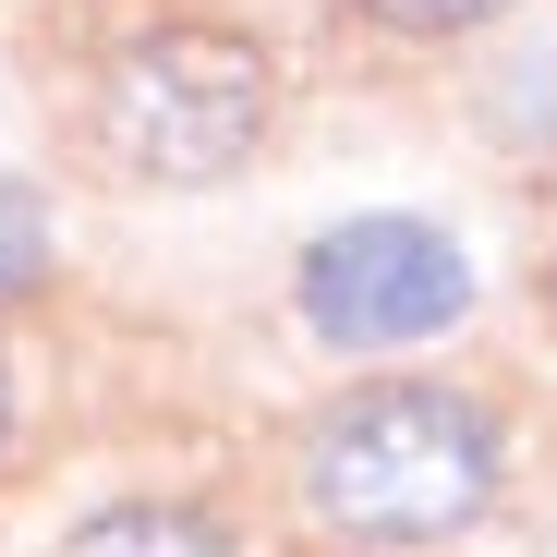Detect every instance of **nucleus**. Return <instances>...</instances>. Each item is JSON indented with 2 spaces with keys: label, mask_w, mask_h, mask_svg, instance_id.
I'll list each match as a JSON object with an SVG mask.
<instances>
[{
  "label": "nucleus",
  "mask_w": 557,
  "mask_h": 557,
  "mask_svg": "<svg viewBox=\"0 0 557 557\" xmlns=\"http://www.w3.org/2000/svg\"><path fill=\"white\" fill-rule=\"evenodd\" d=\"M304 497L376 545L460 533L497 497V424L460 388H363L304 436Z\"/></svg>",
  "instance_id": "f257e3e1"
},
{
  "label": "nucleus",
  "mask_w": 557,
  "mask_h": 557,
  "mask_svg": "<svg viewBox=\"0 0 557 557\" xmlns=\"http://www.w3.org/2000/svg\"><path fill=\"white\" fill-rule=\"evenodd\" d=\"M267 134V61L219 25H158L98 85V146L134 182H219Z\"/></svg>",
  "instance_id": "f03ea898"
},
{
  "label": "nucleus",
  "mask_w": 557,
  "mask_h": 557,
  "mask_svg": "<svg viewBox=\"0 0 557 557\" xmlns=\"http://www.w3.org/2000/svg\"><path fill=\"white\" fill-rule=\"evenodd\" d=\"M473 315V255H460L436 219H339L304 243V327L327 351H412L436 327Z\"/></svg>",
  "instance_id": "7ed1b4c3"
},
{
  "label": "nucleus",
  "mask_w": 557,
  "mask_h": 557,
  "mask_svg": "<svg viewBox=\"0 0 557 557\" xmlns=\"http://www.w3.org/2000/svg\"><path fill=\"white\" fill-rule=\"evenodd\" d=\"M61 557H243L219 521L195 509H170V497H134V509H98V521H73Z\"/></svg>",
  "instance_id": "20e7f679"
},
{
  "label": "nucleus",
  "mask_w": 557,
  "mask_h": 557,
  "mask_svg": "<svg viewBox=\"0 0 557 557\" xmlns=\"http://www.w3.org/2000/svg\"><path fill=\"white\" fill-rule=\"evenodd\" d=\"M37 267H49V207L25 195L13 170H0V304H13V292H37Z\"/></svg>",
  "instance_id": "39448f33"
},
{
  "label": "nucleus",
  "mask_w": 557,
  "mask_h": 557,
  "mask_svg": "<svg viewBox=\"0 0 557 557\" xmlns=\"http://www.w3.org/2000/svg\"><path fill=\"white\" fill-rule=\"evenodd\" d=\"M376 25H400V37H473V25H497L509 0H363Z\"/></svg>",
  "instance_id": "423d86ee"
},
{
  "label": "nucleus",
  "mask_w": 557,
  "mask_h": 557,
  "mask_svg": "<svg viewBox=\"0 0 557 557\" xmlns=\"http://www.w3.org/2000/svg\"><path fill=\"white\" fill-rule=\"evenodd\" d=\"M0 424H13V376H0Z\"/></svg>",
  "instance_id": "0eeeda50"
}]
</instances>
